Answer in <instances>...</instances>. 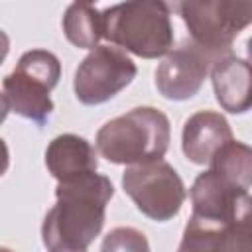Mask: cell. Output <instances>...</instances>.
<instances>
[{
  "instance_id": "277c9868",
  "label": "cell",
  "mask_w": 252,
  "mask_h": 252,
  "mask_svg": "<svg viewBox=\"0 0 252 252\" xmlns=\"http://www.w3.org/2000/svg\"><path fill=\"white\" fill-rule=\"evenodd\" d=\"M57 79L59 61L55 55L41 49L28 51L18 67L4 79L8 104L14 112L43 124L53 110L49 91L57 85Z\"/></svg>"
},
{
  "instance_id": "ba28073f",
  "label": "cell",
  "mask_w": 252,
  "mask_h": 252,
  "mask_svg": "<svg viewBox=\"0 0 252 252\" xmlns=\"http://www.w3.org/2000/svg\"><path fill=\"white\" fill-rule=\"evenodd\" d=\"M232 140L230 128L220 114L199 112L187 120L183 130L185 156L195 163H207L220 146Z\"/></svg>"
},
{
  "instance_id": "5b68a950",
  "label": "cell",
  "mask_w": 252,
  "mask_h": 252,
  "mask_svg": "<svg viewBox=\"0 0 252 252\" xmlns=\"http://www.w3.org/2000/svg\"><path fill=\"white\" fill-rule=\"evenodd\" d=\"M122 183L138 209L156 220L173 217L185 199L179 175L159 159L128 167Z\"/></svg>"
},
{
  "instance_id": "8992f818",
  "label": "cell",
  "mask_w": 252,
  "mask_h": 252,
  "mask_svg": "<svg viewBox=\"0 0 252 252\" xmlns=\"http://www.w3.org/2000/svg\"><path fill=\"white\" fill-rule=\"evenodd\" d=\"M136 75V65L116 47L98 45L81 63L75 75L77 98L85 104H98L112 98Z\"/></svg>"
},
{
  "instance_id": "9a60e30c",
  "label": "cell",
  "mask_w": 252,
  "mask_h": 252,
  "mask_svg": "<svg viewBox=\"0 0 252 252\" xmlns=\"http://www.w3.org/2000/svg\"><path fill=\"white\" fill-rule=\"evenodd\" d=\"M8 98L4 96V94H0V122L6 118V112H8Z\"/></svg>"
},
{
  "instance_id": "8fae6325",
  "label": "cell",
  "mask_w": 252,
  "mask_h": 252,
  "mask_svg": "<svg viewBox=\"0 0 252 252\" xmlns=\"http://www.w3.org/2000/svg\"><path fill=\"white\" fill-rule=\"evenodd\" d=\"M63 28L69 41L77 47H94V43L102 35L100 14L79 2L67 10L63 18Z\"/></svg>"
},
{
  "instance_id": "5bb4252c",
  "label": "cell",
  "mask_w": 252,
  "mask_h": 252,
  "mask_svg": "<svg viewBox=\"0 0 252 252\" xmlns=\"http://www.w3.org/2000/svg\"><path fill=\"white\" fill-rule=\"evenodd\" d=\"M6 53H8V35L0 30V63L6 57Z\"/></svg>"
},
{
  "instance_id": "7a4b0ae2",
  "label": "cell",
  "mask_w": 252,
  "mask_h": 252,
  "mask_svg": "<svg viewBox=\"0 0 252 252\" xmlns=\"http://www.w3.org/2000/svg\"><path fill=\"white\" fill-rule=\"evenodd\" d=\"M169 142V122L156 108H134L106 122L98 136V152L114 163H142L159 159Z\"/></svg>"
},
{
  "instance_id": "7c38bea8",
  "label": "cell",
  "mask_w": 252,
  "mask_h": 252,
  "mask_svg": "<svg viewBox=\"0 0 252 252\" xmlns=\"http://www.w3.org/2000/svg\"><path fill=\"white\" fill-rule=\"evenodd\" d=\"M6 167H8V150H6L4 142L0 140V175L6 171Z\"/></svg>"
},
{
  "instance_id": "2e32d148",
  "label": "cell",
  "mask_w": 252,
  "mask_h": 252,
  "mask_svg": "<svg viewBox=\"0 0 252 252\" xmlns=\"http://www.w3.org/2000/svg\"><path fill=\"white\" fill-rule=\"evenodd\" d=\"M77 2H81V4H89V2H94V0H77Z\"/></svg>"
},
{
  "instance_id": "6da1fadb",
  "label": "cell",
  "mask_w": 252,
  "mask_h": 252,
  "mask_svg": "<svg viewBox=\"0 0 252 252\" xmlns=\"http://www.w3.org/2000/svg\"><path fill=\"white\" fill-rule=\"evenodd\" d=\"M112 197V185L94 171L61 181L57 187V205L45 217V246L85 248L102 226L104 205Z\"/></svg>"
},
{
  "instance_id": "30bf717a",
  "label": "cell",
  "mask_w": 252,
  "mask_h": 252,
  "mask_svg": "<svg viewBox=\"0 0 252 252\" xmlns=\"http://www.w3.org/2000/svg\"><path fill=\"white\" fill-rule=\"evenodd\" d=\"M219 102L230 112H244L250 104V71L240 59H222L215 69Z\"/></svg>"
},
{
  "instance_id": "9c48e42d",
  "label": "cell",
  "mask_w": 252,
  "mask_h": 252,
  "mask_svg": "<svg viewBox=\"0 0 252 252\" xmlns=\"http://www.w3.org/2000/svg\"><path fill=\"white\" fill-rule=\"evenodd\" d=\"M45 163L59 181H67L94 171L96 156L87 140L73 134H65L51 142L45 154Z\"/></svg>"
},
{
  "instance_id": "52a82bcc",
  "label": "cell",
  "mask_w": 252,
  "mask_h": 252,
  "mask_svg": "<svg viewBox=\"0 0 252 252\" xmlns=\"http://www.w3.org/2000/svg\"><path fill=\"white\" fill-rule=\"evenodd\" d=\"M217 53H211L197 43H185L181 49L173 51L156 71V85L163 96L183 100L193 96L207 71L209 65L217 59Z\"/></svg>"
},
{
  "instance_id": "4fadbf2b",
  "label": "cell",
  "mask_w": 252,
  "mask_h": 252,
  "mask_svg": "<svg viewBox=\"0 0 252 252\" xmlns=\"http://www.w3.org/2000/svg\"><path fill=\"white\" fill-rule=\"evenodd\" d=\"M167 10H171V12H179L181 10V6L187 2V0H159Z\"/></svg>"
},
{
  "instance_id": "3957f363",
  "label": "cell",
  "mask_w": 252,
  "mask_h": 252,
  "mask_svg": "<svg viewBox=\"0 0 252 252\" xmlns=\"http://www.w3.org/2000/svg\"><path fill=\"white\" fill-rule=\"evenodd\" d=\"M167 12L159 0H128L100 14L102 35L136 55L159 57L173 43Z\"/></svg>"
}]
</instances>
